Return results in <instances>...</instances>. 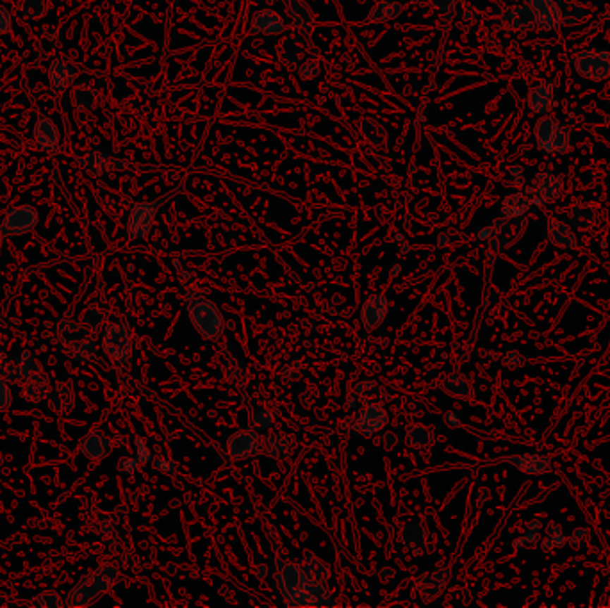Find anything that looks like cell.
I'll list each match as a JSON object with an SVG mask.
<instances>
[{"instance_id":"37","label":"cell","mask_w":610,"mask_h":608,"mask_svg":"<svg viewBox=\"0 0 610 608\" xmlns=\"http://www.w3.org/2000/svg\"><path fill=\"white\" fill-rule=\"evenodd\" d=\"M134 446H136L138 461H140L141 464H148V462L152 461V451H150V448H148L147 441H145L143 437H136V441H134Z\"/></svg>"},{"instance_id":"50","label":"cell","mask_w":610,"mask_h":608,"mask_svg":"<svg viewBox=\"0 0 610 608\" xmlns=\"http://www.w3.org/2000/svg\"><path fill=\"white\" fill-rule=\"evenodd\" d=\"M394 444H396V435H394V434H386V435H384V448H386V450L393 448Z\"/></svg>"},{"instance_id":"26","label":"cell","mask_w":610,"mask_h":608,"mask_svg":"<svg viewBox=\"0 0 610 608\" xmlns=\"http://www.w3.org/2000/svg\"><path fill=\"white\" fill-rule=\"evenodd\" d=\"M302 564H303L302 571L307 578L327 583V580H329V569H327V566L322 562V560L312 557L311 553H305L302 559Z\"/></svg>"},{"instance_id":"24","label":"cell","mask_w":610,"mask_h":608,"mask_svg":"<svg viewBox=\"0 0 610 608\" xmlns=\"http://www.w3.org/2000/svg\"><path fill=\"white\" fill-rule=\"evenodd\" d=\"M548 231H550V238L554 245L561 246V248H573L576 245L575 234H573V231L566 223L559 221V219H550Z\"/></svg>"},{"instance_id":"42","label":"cell","mask_w":610,"mask_h":608,"mask_svg":"<svg viewBox=\"0 0 610 608\" xmlns=\"http://www.w3.org/2000/svg\"><path fill=\"white\" fill-rule=\"evenodd\" d=\"M11 15H9L8 9L4 8V6L0 4V36L2 35H8L9 30H11Z\"/></svg>"},{"instance_id":"22","label":"cell","mask_w":610,"mask_h":608,"mask_svg":"<svg viewBox=\"0 0 610 608\" xmlns=\"http://www.w3.org/2000/svg\"><path fill=\"white\" fill-rule=\"evenodd\" d=\"M398 540L405 548L416 549L417 553V549L423 548L425 542H427V528L417 521L409 523V525H405L400 530Z\"/></svg>"},{"instance_id":"28","label":"cell","mask_w":610,"mask_h":608,"mask_svg":"<svg viewBox=\"0 0 610 608\" xmlns=\"http://www.w3.org/2000/svg\"><path fill=\"white\" fill-rule=\"evenodd\" d=\"M443 389L444 393H448L453 398H470L471 393H473L471 384L463 375H450V377L443 382Z\"/></svg>"},{"instance_id":"39","label":"cell","mask_w":610,"mask_h":608,"mask_svg":"<svg viewBox=\"0 0 610 608\" xmlns=\"http://www.w3.org/2000/svg\"><path fill=\"white\" fill-rule=\"evenodd\" d=\"M9 405H11V391H9L6 378L0 375V412L9 408Z\"/></svg>"},{"instance_id":"51","label":"cell","mask_w":610,"mask_h":608,"mask_svg":"<svg viewBox=\"0 0 610 608\" xmlns=\"http://www.w3.org/2000/svg\"><path fill=\"white\" fill-rule=\"evenodd\" d=\"M527 530H528V532H539V533H541V523L535 521V519H534V521L528 523Z\"/></svg>"},{"instance_id":"2","label":"cell","mask_w":610,"mask_h":608,"mask_svg":"<svg viewBox=\"0 0 610 608\" xmlns=\"http://www.w3.org/2000/svg\"><path fill=\"white\" fill-rule=\"evenodd\" d=\"M188 312H190L191 322H193L195 329L205 337V339H218L224 334L225 322L220 310L212 302L204 298L202 295H197L195 291H190L188 295Z\"/></svg>"},{"instance_id":"12","label":"cell","mask_w":610,"mask_h":608,"mask_svg":"<svg viewBox=\"0 0 610 608\" xmlns=\"http://www.w3.org/2000/svg\"><path fill=\"white\" fill-rule=\"evenodd\" d=\"M505 462L514 466L516 469H520L521 473H527V475H542V473L550 471V458L541 454L511 455V457L505 458Z\"/></svg>"},{"instance_id":"59","label":"cell","mask_w":610,"mask_h":608,"mask_svg":"<svg viewBox=\"0 0 610 608\" xmlns=\"http://www.w3.org/2000/svg\"><path fill=\"white\" fill-rule=\"evenodd\" d=\"M4 229H2V225H0V246H2V236H4Z\"/></svg>"},{"instance_id":"38","label":"cell","mask_w":610,"mask_h":608,"mask_svg":"<svg viewBox=\"0 0 610 608\" xmlns=\"http://www.w3.org/2000/svg\"><path fill=\"white\" fill-rule=\"evenodd\" d=\"M254 423H255V427L261 428V430H268V428L272 427V425H273V415H272V412L266 411V408H262V411L255 412V415H254Z\"/></svg>"},{"instance_id":"25","label":"cell","mask_w":610,"mask_h":608,"mask_svg":"<svg viewBox=\"0 0 610 608\" xmlns=\"http://www.w3.org/2000/svg\"><path fill=\"white\" fill-rule=\"evenodd\" d=\"M293 448H295V444H293L291 439L284 437V435H281V437H277V435H272V437L266 439L264 442V451L268 457L272 458H286L291 455Z\"/></svg>"},{"instance_id":"7","label":"cell","mask_w":610,"mask_h":608,"mask_svg":"<svg viewBox=\"0 0 610 608\" xmlns=\"http://www.w3.org/2000/svg\"><path fill=\"white\" fill-rule=\"evenodd\" d=\"M288 29V23L282 16H279L277 13L272 11V9H261V11L255 13L250 20V29L248 32L250 35H264V36H277L286 32Z\"/></svg>"},{"instance_id":"56","label":"cell","mask_w":610,"mask_h":608,"mask_svg":"<svg viewBox=\"0 0 610 608\" xmlns=\"http://www.w3.org/2000/svg\"><path fill=\"white\" fill-rule=\"evenodd\" d=\"M398 272H400V265H396L393 268V272H389V276H396V275H398Z\"/></svg>"},{"instance_id":"54","label":"cell","mask_w":610,"mask_h":608,"mask_svg":"<svg viewBox=\"0 0 610 608\" xmlns=\"http://www.w3.org/2000/svg\"><path fill=\"white\" fill-rule=\"evenodd\" d=\"M387 576H393V571L391 569H386V571H382V573H380V578H382V582H387Z\"/></svg>"},{"instance_id":"16","label":"cell","mask_w":610,"mask_h":608,"mask_svg":"<svg viewBox=\"0 0 610 608\" xmlns=\"http://www.w3.org/2000/svg\"><path fill=\"white\" fill-rule=\"evenodd\" d=\"M537 136H539V143H541L542 148H550V150H559V148H561L562 150V148L566 147L564 129H561L555 121L548 120V118L539 121Z\"/></svg>"},{"instance_id":"47","label":"cell","mask_w":610,"mask_h":608,"mask_svg":"<svg viewBox=\"0 0 610 608\" xmlns=\"http://www.w3.org/2000/svg\"><path fill=\"white\" fill-rule=\"evenodd\" d=\"M430 2H432L434 8L439 9V11H450L455 6V0H430Z\"/></svg>"},{"instance_id":"14","label":"cell","mask_w":610,"mask_h":608,"mask_svg":"<svg viewBox=\"0 0 610 608\" xmlns=\"http://www.w3.org/2000/svg\"><path fill=\"white\" fill-rule=\"evenodd\" d=\"M79 163L91 177H100V175L107 174V171L126 168V164L121 163V161L107 157V155L99 154V152H91V154L84 155V157L79 159Z\"/></svg>"},{"instance_id":"55","label":"cell","mask_w":610,"mask_h":608,"mask_svg":"<svg viewBox=\"0 0 610 608\" xmlns=\"http://www.w3.org/2000/svg\"><path fill=\"white\" fill-rule=\"evenodd\" d=\"M355 405H357V396L350 398V400H348V401H346V407H350V408H352V407H355Z\"/></svg>"},{"instance_id":"15","label":"cell","mask_w":610,"mask_h":608,"mask_svg":"<svg viewBox=\"0 0 610 608\" xmlns=\"http://www.w3.org/2000/svg\"><path fill=\"white\" fill-rule=\"evenodd\" d=\"M80 451H83L87 458H93V461L104 458L113 451V441L99 430L90 432V434L83 439V442H80Z\"/></svg>"},{"instance_id":"40","label":"cell","mask_w":610,"mask_h":608,"mask_svg":"<svg viewBox=\"0 0 610 608\" xmlns=\"http://www.w3.org/2000/svg\"><path fill=\"white\" fill-rule=\"evenodd\" d=\"M100 322H102V314H100L99 310L87 309L86 312L83 314V323L87 329H97V327L100 325Z\"/></svg>"},{"instance_id":"27","label":"cell","mask_w":610,"mask_h":608,"mask_svg":"<svg viewBox=\"0 0 610 608\" xmlns=\"http://www.w3.org/2000/svg\"><path fill=\"white\" fill-rule=\"evenodd\" d=\"M407 441L413 448L416 450H423V448H429L434 442V434L430 428L423 427V425H410L405 430Z\"/></svg>"},{"instance_id":"21","label":"cell","mask_w":610,"mask_h":608,"mask_svg":"<svg viewBox=\"0 0 610 608\" xmlns=\"http://www.w3.org/2000/svg\"><path fill=\"white\" fill-rule=\"evenodd\" d=\"M403 11V6L400 4L398 0H382L379 4L373 6V9L370 11L366 22L370 23H384L389 22V20L398 18Z\"/></svg>"},{"instance_id":"36","label":"cell","mask_w":610,"mask_h":608,"mask_svg":"<svg viewBox=\"0 0 610 608\" xmlns=\"http://www.w3.org/2000/svg\"><path fill=\"white\" fill-rule=\"evenodd\" d=\"M319 73V63L318 59H305L302 66H300V79L311 80Z\"/></svg>"},{"instance_id":"13","label":"cell","mask_w":610,"mask_h":608,"mask_svg":"<svg viewBox=\"0 0 610 608\" xmlns=\"http://www.w3.org/2000/svg\"><path fill=\"white\" fill-rule=\"evenodd\" d=\"M387 316V300L384 295H373L372 298L366 300L360 310V317H362V325L366 330H375L384 322V317Z\"/></svg>"},{"instance_id":"6","label":"cell","mask_w":610,"mask_h":608,"mask_svg":"<svg viewBox=\"0 0 610 608\" xmlns=\"http://www.w3.org/2000/svg\"><path fill=\"white\" fill-rule=\"evenodd\" d=\"M38 223V212L30 205H20V207L11 209L6 214L4 221H2V229L6 234H25V232L32 231Z\"/></svg>"},{"instance_id":"33","label":"cell","mask_w":610,"mask_h":608,"mask_svg":"<svg viewBox=\"0 0 610 608\" xmlns=\"http://www.w3.org/2000/svg\"><path fill=\"white\" fill-rule=\"evenodd\" d=\"M575 211L580 212V216L575 214V212H571L573 225H575L576 229H580V231H585V229L591 227L592 221H594V218H592V216H589L587 218V212L592 211V207H589V205H578V207H575Z\"/></svg>"},{"instance_id":"10","label":"cell","mask_w":610,"mask_h":608,"mask_svg":"<svg viewBox=\"0 0 610 608\" xmlns=\"http://www.w3.org/2000/svg\"><path fill=\"white\" fill-rule=\"evenodd\" d=\"M227 450L231 458L243 461L259 451V437L254 430H239L231 435L227 442Z\"/></svg>"},{"instance_id":"11","label":"cell","mask_w":610,"mask_h":608,"mask_svg":"<svg viewBox=\"0 0 610 608\" xmlns=\"http://www.w3.org/2000/svg\"><path fill=\"white\" fill-rule=\"evenodd\" d=\"M448 578H450V569H441V571H432V573H425L421 574L420 578L416 580V587L420 590L421 597L425 601H432L443 592V589L446 587Z\"/></svg>"},{"instance_id":"31","label":"cell","mask_w":610,"mask_h":608,"mask_svg":"<svg viewBox=\"0 0 610 608\" xmlns=\"http://www.w3.org/2000/svg\"><path fill=\"white\" fill-rule=\"evenodd\" d=\"M546 533H548V535H546L541 542L544 552H550V549L554 548H562V546L566 544V535L562 533L561 526L555 525L554 521L548 523V526H546Z\"/></svg>"},{"instance_id":"20","label":"cell","mask_w":610,"mask_h":608,"mask_svg":"<svg viewBox=\"0 0 610 608\" xmlns=\"http://www.w3.org/2000/svg\"><path fill=\"white\" fill-rule=\"evenodd\" d=\"M277 56L284 65L295 66L298 65L300 61L303 59V56H305V45H303V42H300L298 38L288 36V38L282 39L281 45H279Z\"/></svg>"},{"instance_id":"19","label":"cell","mask_w":610,"mask_h":608,"mask_svg":"<svg viewBox=\"0 0 610 608\" xmlns=\"http://www.w3.org/2000/svg\"><path fill=\"white\" fill-rule=\"evenodd\" d=\"M77 73L75 70L72 68V66L68 65V63H65V61H54L52 65H50L49 70V79L50 84H52V87L56 91H65L66 87L70 86V84L75 80Z\"/></svg>"},{"instance_id":"45","label":"cell","mask_w":610,"mask_h":608,"mask_svg":"<svg viewBox=\"0 0 610 608\" xmlns=\"http://www.w3.org/2000/svg\"><path fill=\"white\" fill-rule=\"evenodd\" d=\"M154 466H156L157 471H163V473H173L175 471V464L170 461H164V458H157L156 462H154Z\"/></svg>"},{"instance_id":"8","label":"cell","mask_w":610,"mask_h":608,"mask_svg":"<svg viewBox=\"0 0 610 608\" xmlns=\"http://www.w3.org/2000/svg\"><path fill=\"white\" fill-rule=\"evenodd\" d=\"M286 13H288L289 23L305 38H311L315 29V16L311 8L303 0H286Z\"/></svg>"},{"instance_id":"5","label":"cell","mask_w":610,"mask_h":608,"mask_svg":"<svg viewBox=\"0 0 610 608\" xmlns=\"http://www.w3.org/2000/svg\"><path fill=\"white\" fill-rule=\"evenodd\" d=\"M305 574L300 569L298 566L291 562H284V560H279L277 566V583L281 587L282 594L288 600V604H291L295 601V597L302 592L303 582H305Z\"/></svg>"},{"instance_id":"52","label":"cell","mask_w":610,"mask_h":608,"mask_svg":"<svg viewBox=\"0 0 610 608\" xmlns=\"http://www.w3.org/2000/svg\"><path fill=\"white\" fill-rule=\"evenodd\" d=\"M491 236H493V229H484L478 232V239H491Z\"/></svg>"},{"instance_id":"34","label":"cell","mask_w":610,"mask_h":608,"mask_svg":"<svg viewBox=\"0 0 610 608\" xmlns=\"http://www.w3.org/2000/svg\"><path fill=\"white\" fill-rule=\"evenodd\" d=\"M355 396L357 400H364L368 401L372 400V398L377 396V393H379V387H377V384L373 380H362L359 382L355 386Z\"/></svg>"},{"instance_id":"35","label":"cell","mask_w":610,"mask_h":608,"mask_svg":"<svg viewBox=\"0 0 610 608\" xmlns=\"http://www.w3.org/2000/svg\"><path fill=\"white\" fill-rule=\"evenodd\" d=\"M30 607H43V608H61L63 607V603H61V600L57 597L56 592H43L39 594L38 597H35V600L29 601Z\"/></svg>"},{"instance_id":"41","label":"cell","mask_w":610,"mask_h":608,"mask_svg":"<svg viewBox=\"0 0 610 608\" xmlns=\"http://www.w3.org/2000/svg\"><path fill=\"white\" fill-rule=\"evenodd\" d=\"M138 464H140L138 457H123L118 461V471L126 473V475H133L138 469Z\"/></svg>"},{"instance_id":"43","label":"cell","mask_w":610,"mask_h":608,"mask_svg":"<svg viewBox=\"0 0 610 608\" xmlns=\"http://www.w3.org/2000/svg\"><path fill=\"white\" fill-rule=\"evenodd\" d=\"M587 535H589V530L587 528H584V526H582V528H576L575 532H573V535H571V539H569V544H571V548H580V544L584 542L585 539H587Z\"/></svg>"},{"instance_id":"30","label":"cell","mask_w":610,"mask_h":608,"mask_svg":"<svg viewBox=\"0 0 610 608\" xmlns=\"http://www.w3.org/2000/svg\"><path fill=\"white\" fill-rule=\"evenodd\" d=\"M20 13L29 20H39L49 13V0H20Z\"/></svg>"},{"instance_id":"57","label":"cell","mask_w":610,"mask_h":608,"mask_svg":"<svg viewBox=\"0 0 610 608\" xmlns=\"http://www.w3.org/2000/svg\"><path fill=\"white\" fill-rule=\"evenodd\" d=\"M480 501H485V499H487V489H482L480 491Z\"/></svg>"},{"instance_id":"17","label":"cell","mask_w":610,"mask_h":608,"mask_svg":"<svg viewBox=\"0 0 610 608\" xmlns=\"http://www.w3.org/2000/svg\"><path fill=\"white\" fill-rule=\"evenodd\" d=\"M35 141L39 148L47 152L56 150L59 145V130L50 118H39L35 127Z\"/></svg>"},{"instance_id":"49","label":"cell","mask_w":610,"mask_h":608,"mask_svg":"<svg viewBox=\"0 0 610 608\" xmlns=\"http://www.w3.org/2000/svg\"><path fill=\"white\" fill-rule=\"evenodd\" d=\"M525 540V546H534V544L539 542V532H528L523 535Z\"/></svg>"},{"instance_id":"29","label":"cell","mask_w":610,"mask_h":608,"mask_svg":"<svg viewBox=\"0 0 610 608\" xmlns=\"http://www.w3.org/2000/svg\"><path fill=\"white\" fill-rule=\"evenodd\" d=\"M97 355V343L91 336L83 337V339L75 341L72 344V357L80 363H87V360H93Z\"/></svg>"},{"instance_id":"58","label":"cell","mask_w":610,"mask_h":608,"mask_svg":"<svg viewBox=\"0 0 610 608\" xmlns=\"http://www.w3.org/2000/svg\"><path fill=\"white\" fill-rule=\"evenodd\" d=\"M446 239H448L446 236H441V238H439V246H444V245H446Z\"/></svg>"},{"instance_id":"44","label":"cell","mask_w":610,"mask_h":608,"mask_svg":"<svg viewBox=\"0 0 610 608\" xmlns=\"http://www.w3.org/2000/svg\"><path fill=\"white\" fill-rule=\"evenodd\" d=\"M521 363H523V357L518 353V351H507L504 357V364L508 367V370H514V367L521 366Z\"/></svg>"},{"instance_id":"9","label":"cell","mask_w":610,"mask_h":608,"mask_svg":"<svg viewBox=\"0 0 610 608\" xmlns=\"http://www.w3.org/2000/svg\"><path fill=\"white\" fill-rule=\"evenodd\" d=\"M386 423L387 412L384 411L382 405L372 403L359 412L353 428H355L357 432H360L362 435H373L382 430V428L386 427Z\"/></svg>"},{"instance_id":"32","label":"cell","mask_w":610,"mask_h":608,"mask_svg":"<svg viewBox=\"0 0 610 608\" xmlns=\"http://www.w3.org/2000/svg\"><path fill=\"white\" fill-rule=\"evenodd\" d=\"M72 99L79 109H93L97 102V91L87 86H79L72 91Z\"/></svg>"},{"instance_id":"23","label":"cell","mask_w":610,"mask_h":608,"mask_svg":"<svg viewBox=\"0 0 610 608\" xmlns=\"http://www.w3.org/2000/svg\"><path fill=\"white\" fill-rule=\"evenodd\" d=\"M359 130L364 136V140L368 141L373 148H384L387 140V134L380 123H377L372 118H362L359 121Z\"/></svg>"},{"instance_id":"3","label":"cell","mask_w":610,"mask_h":608,"mask_svg":"<svg viewBox=\"0 0 610 608\" xmlns=\"http://www.w3.org/2000/svg\"><path fill=\"white\" fill-rule=\"evenodd\" d=\"M175 193H177V189H175V191H170V193H166L164 197L157 198V200L154 202H141V204L134 205L129 216V223H127L129 238L130 239L147 238L152 225H154V218H156L159 207L164 204V202L170 200Z\"/></svg>"},{"instance_id":"4","label":"cell","mask_w":610,"mask_h":608,"mask_svg":"<svg viewBox=\"0 0 610 608\" xmlns=\"http://www.w3.org/2000/svg\"><path fill=\"white\" fill-rule=\"evenodd\" d=\"M104 350L118 364H126L130 355V334L123 325L109 323L104 330Z\"/></svg>"},{"instance_id":"60","label":"cell","mask_w":610,"mask_h":608,"mask_svg":"<svg viewBox=\"0 0 610 608\" xmlns=\"http://www.w3.org/2000/svg\"><path fill=\"white\" fill-rule=\"evenodd\" d=\"M262 574H266V567H261V571H259V576H262Z\"/></svg>"},{"instance_id":"18","label":"cell","mask_w":610,"mask_h":608,"mask_svg":"<svg viewBox=\"0 0 610 608\" xmlns=\"http://www.w3.org/2000/svg\"><path fill=\"white\" fill-rule=\"evenodd\" d=\"M50 393L49 378L43 375V371L29 375L23 378V398L29 401H42Z\"/></svg>"},{"instance_id":"48","label":"cell","mask_w":610,"mask_h":608,"mask_svg":"<svg viewBox=\"0 0 610 608\" xmlns=\"http://www.w3.org/2000/svg\"><path fill=\"white\" fill-rule=\"evenodd\" d=\"M444 421H446L448 427H451V428L459 427V423H460L459 415L455 414V412H446V414H444Z\"/></svg>"},{"instance_id":"46","label":"cell","mask_w":610,"mask_h":608,"mask_svg":"<svg viewBox=\"0 0 610 608\" xmlns=\"http://www.w3.org/2000/svg\"><path fill=\"white\" fill-rule=\"evenodd\" d=\"M298 371H300V366H298V363H289L288 366L284 367V373H286V380H295L296 377H298Z\"/></svg>"},{"instance_id":"1","label":"cell","mask_w":610,"mask_h":608,"mask_svg":"<svg viewBox=\"0 0 610 608\" xmlns=\"http://www.w3.org/2000/svg\"><path fill=\"white\" fill-rule=\"evenodd\" d=\"M118 571L113 566H104L100 569L93 571L91 574L84 576L68 596L70 607H84L90 604L102 596L106 590H109L118 582Z\"/></svg>"},{"instance_id":"53","label":"cell","mask_w":610,"mask_h":608,"mask_svg":"<svg viewBox=\"0 0 610 608\" xmlns=\"http://www.w3.org/2000/svg\"><path fill=\"white\" fill-rule=\"evenodd\" d=\"M6 359V353H4V346H2V336H0V367H2V364H4Z\"/></svg>"}]
</instances>
